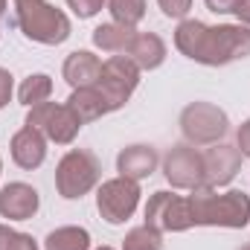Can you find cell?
Wrapping results in <instances>:
<instances>
[{"label":"cell","mask_w":250,"mask_h":250,"mask_svg":"<svg viewBox=\"0 0 250 250\" xmlns=\"http://www.w3.org/2000/svg\"><path fill=\"white\" fill-rule=\"evenodd\" d=\"M160 3V9H163V15L166 18H187L189 9H192V0H157Z\"/></svg>","instance_id":"obj_24"},{"label":"cell","mask_w":250,"mask_h":250,"mask_svg":"<svg viewBox=\"0 0 250 250\" xmlns=\"http://www.w3.org/2000/svg\"><path fill=\"white\" fill-rule=\"evenodd\" d=\"M163 175L175 189L204 187V154L192 146H175L163 160Z\"/></svg>","instance_id":"obj_10"},{"label":"cell","mask_w":250,"mask_h":250,"mask_svg":"<svg viewBox=\"0 0 250 250\" xmlns=\"http://www.w3.org/2000/svg\"><path fill=\"white\" fill-rule=\"evenodd\" d=\"M239 169H242V151L236 146L215 143L212 148L204 151V187H227L239 175Z\"/></svg>","instance_id":"obj_11"},{"label":"cell","mask_w":250,"mask_h":250,"mask_svg":"<svg viewBox=\"0 0 250 250\" xmlns=\"http://www.w3.org/2000/svg\"><path fill=\"white\" fill-rule=\"evenodd\" d=\"M53 96V79L47 73H35L29 79H23V84L18 87V99L32 108V105H41V102H50Z\"/></svg>","instance_id":"obj_20"},{"label":"cell","mask_w":250,"mask_h":250,"mask_svg":"<svg viewBox=\"0 0 250 250\" xmlns=\"http://www.w3.org/2000/svg\"><path fill=\"white\" fill-rule=\"evenodd\" d=\"M62 76L73 90H79V87H93V84L99 82V76H102V62H99V56H93V53H87V50H76V53H70V56L64 59Z\"/></svg>","instance_id":"obj_15"},{"label":"cell","mask_w":250,"mask_h":250,"mask_svg":"<svg viewBox=\"0 0 250 250\" xmlns=\"http://www.w3.org/2000/svg\"><path fill=\"white\" fill-rule=\"evenodd\" d=\"M146 224L154 227L157 233H184L189 227H195L189 195H175L166 189L154 192L146 204Z\"/></svg>","instance_id":"obj_6"},{"label":"cell","mask_w":250,"mask_h":250,"mask_svg":"<svg viewBox=\"0 0 250 250\" xmlns=\"http://www.w3.org/2000/svg\"><path fill=\"white\" fill-rule=\"evenodd\" d=\"M230 128L227 114L212 102H192L181 111V131L192 146H215Z\"/></svg>","instance_id":"obj_5"},{"label":"cell","mask_w":250,"mask_h":250,"mask_svg":"<svg viewBox=\"0 0 250 250\" xmlns=\"http://www.w3.org/2000/svg\"><path fill=\"white\" fill-rule=\"evenodd\" d=\"M125 56L137 64L140 70H157L160 64L166 62V44L154 32H137Z\"/></svg>","instance_id":"obj_16"},{"label":"cell","mask_w":250,"mask_h":250,"mask_svg":"<svg viewBox=\"0 0 250 250\" xmlns=\"http://www.w3.org/2000/svg\"><path fill=\"white\" fill-rule=\"evenodd\" d=\"M67 6H70L79 18H93L96 12H102L105 0H67Z\"/></svg>","instance_id":"obj_25"},{"label":"cell","mask_w":250,"mask_h":250,"mask_svg":"<svg viewBox=\"0 0 250 250\" xmlns=\"http://www.w3.org/2000/svg\"><path fill=\"white\" fill-rule=\"evenodd\" d=\"M96 250H114V248H96Z\"/></svg>","instance_id":"obj_32"},{"label":"cell","mask_w":250,"mask_h":250,"mask_svg":"<svg viewBox=\"0 0 250 250\" xmlns=\"http://www.w3.org/2000/svg\"><path fill=\"white\" fill-rule=\"evenodd\" d=\"M157 163H160V157H157V151L151 148V146H128L120 151V157H117V172H120V178H128V181H146V178H151L154 175V169H157Z\"/></svg>","instance_id":"obj_14"},{"label":"cell","mask_w":250,"mask_h":250,"mask_svg":"<svg viewBox=\"0 0 250 250\" xmlns=\"http://www.w3.org/2000/svg\"><path fill=\"white\" fill-rule=\"evenodd\" d=\"M15 23L29 41L44 44V47H56L70 38V18L47 0L15 3Z\"/></svg>","instance_id":"obj_3"},{"label":"cell","mask_w":250,"mask_h":250,"mask_svg":"<svg viewBox=\"0 0 250 250\" xmlns=\"http://www.w3.org/2000/svg\"><path fill=\"white\" fill-rule=\"evenodd\" d=\"M123 250H163V233H157L154 227L143 224L134 227L123 242Z\"/></svg>","instance_id":"obj_22"},{"label":"cell","mask_w":250,"mask_h":250,"mask_svg":"<svg viewBox=\"0 0 250 250\" xmlns=\"http://www.w3.org/2000/svg\"><path fill=\"white\" fill-rule=\"evenodd\" d=\"M3 15H6V0H0V21H3Z\"/></svg>","instance_id":"obj_30"},{"label":"cell","mask_w":250,"mask_h":250,"mask_svg":"<svg viewBox=\"0 0 250 250\" xmlns=\"http://www.w3.org/2000/svg\"><path fill=\"white\" fill-rule=\"evenodd\" d=\"M233 15L239 18V23H242V26H248V29H250V0H242V6H239Z\"/></svg>","instance_id":"obj_29"},{"label":"cell","mask_w":250,"mask_h":250,"mask_svg":"<svg viewBox=\"0 0 250 250\" xmlns=\"http://www.w3.org/2000/svg\"><path fill=\"white\" fill-rule=\"evenodd\" d=\"M38 207H41V198L29 184L15 181L0 189V215L9 221H26L38 212Z\"/></svg>","instance_id":"obj_12"},{"label":"cell","mask_w":250,"mask_h":250,"mask_svg":"<svg viewBox=\"0 0 250 250\" xmlns=\"http://www.w3.org/2000/svg\"><path fill=\"white\" fill-rule=\"evenodd\" d=\"M108 12L114 15L117 23L123 26H137L146 15V0H105Z\"/></svg>","instance_id":"obj_21"},{"label":"cell","mask_w":250,"mask_h":250,"mask_svg":"<svg viewBox=\"0 0 250 250\" xmlns=\"http://www.w3.org/2000/svg\"><path fill=\"white\" fill-rule=\"evenodd\" d=\"M67 108L79 117V123H96L99 117H105V114H111L108 111V102H105V96L96 90V87H79V90H73L70 93V99H67Z\"/></svg>","instance_id":"obj_17"},{"label":"cell","mask_w":250,"mask_h":250,"mask_svg":"<svg viewBox=\"0 0 250 250\" xmlns=\"http://www.w3.org/2000/svg\"><path fill=\"white\" fill-rule=\"evenodd\" d=\"M12 160L21 166V169H26V172H32V169H38L41 163H44V157H47V137L38 131V128H32V125H23L15 137H12Z\"/></svg>","instance_id":"obj_13"},{"label":"cell","mask_w":250,"mask_h":250,"mask_svg":"<svg viewBox=\"0 0 250 250\" xmlns=\"http://www.w3.org/2000/svg\"><path fill=\"white\" fill-rule=\"evenodd\" d=\"M102 178V166H99V157L87 148H70L59 160V169H56V189L59 195L67 201H76V198H84L90 189L99 184Z\"/></svg>","instance_id":"obj_4"},{"label":"cell","mask_w":250,"mask_h":250,"mask_svg":"<svg viewBox=\"0 0 250 250\" xmlns=\"http://www.w3.org/2000/svg\"><path fill=\"white\" fill-rule=\"evenodd\" d=\"M12 90H15L12 73L0 67V108H6V105H9V99H12Z\"/></svg>","instance_id":"obj_26"},{"label":"cell","mask_w":250,"mask_h":250,"mask_svg":"<svg viewBox=\"0 0 250 250\" xmlns=\"http://www.w3.org/2000/svg\"><path fill=\"white\" fill-rule=\"evenodd\" d=\"M175 47L198 64H230L250 56V29L242 23L207 26L201 21H181L175 29Z\"/></svg>","instance_id":"obj_1"},{"label":"cell","mask_w":250,"mask_h":250,"mask_svg":"<svg viewBox=\"0 0 250 250\" xmlns=\"http://www.w3.org/2000/svg\"><path fill=\"white\" fill-rule=\"evenodd\" d=\"M44 250H90V233L84 227H59L44 239Z\"/></svg>","instance_id":"obj_19"},{"label":"cell","mask_w":250,"mask_h":250,"mask_svg":"<svg viewBox=\"0 0 250 250\" xmlns=\"http://www.w3.org/2000/svg\"><path fill=\"white\" fill-rule=\"evenodd\" d=\"M239 250H250V245H242V248H239Z\"/></svg>","instance_id":"obj_31"},{"label":"cell","mask_w":250,"mask_h":250,"mask_svg":"<svg viewBox=\"0 0 250 250\" xmlns=\"http://www.w3.org/2000/svg\"><path fill=\"white\" fill-rule=\"evenodd\" d=\"M192 207V221L195 227H230L242 230L250 224V195L230 189V192H215L209 187H198L189 195Z\"/></svg>","instance_id":"obj_2"},{"label":"cell","mask_w":250,"mask_h":250,"mask_svg":"<svg viewBox=\"0 0 250 250\" xmlns=\"http://www.w3.org/2000/svg\"><path fill=\"white\" fill-rule=\"evenodd\" d=\"M134 35H137L134 26H123V23L111 21V23H102V26L93 29V44H96L102 53L125 56L128 47H131V41H134Z\"/></svg>","instance_id":"obj_18"},{"label":"cell","mask_w":250,"mask_h":250,"mask_svg":"<svg viewBox=\"0 0 250 250\" xmlns=\"http://www.w3.org/2000/svg\"><path fill=\"white\" fill-rule=\"evenodd\" d=\"M242 6V0H207V9L215 15H230Z\"/></svg>","instance_id":"obj_27"},{"label":"cell","mask_w":250,"mask_h":250,"mask_svg":"<svg viewBox=\"0 0 250 250\" xmlns=\"http://www.w3.org/2000/svg\"><path fill=\"white\" fill-rule=\"evenodd\" d=\"M26 125L38 128L47 140L59 143V146H70L79 134V117L67 108V105H56V102H41V105H32L29 114H26Z\"/></svg>","instance_id":"obj_8"},{"label":"cell","mask_w":250,"mask_h":250,"mask_svg":"<svg viewBox=\"0 0 250 250\" xmlns=\"http://www.w3.org/2000/svg\"><path fill=\"white\" fill-rule=\"evenodd\" d=\"M0 250H38L35 239L26 233H18L6 224H0Z\"/></svg>","instance_id":"obj_23"},{"label":"cell","mask_w":250,"mask_h":250,"mask_svg":"<svg viewBox=\"0 0 250 250\" xmlns=\"http://www.w3.org/2000/svg\"><path fill=\"white\" fill-rule=\"evenodd\" d=\"M15 3H23V0H15Z\"/></svg>","instance_id":"obj_33"},{"label":"cell","mask_w":250,"mask_h":250,"mask_svg":"<svg viewBox=\"0 0 250 250\" xmlns=\"http://www.w3.org/2000/svg\"><path fill=\"white\" fill-rule=\"evenodd\" d=\"M137 204H140V187L137 181L128 178L105 181L96 192V209L108 224H125L137 212Z\"/></svg>","instance_id":"obj_9"},{"label":"cell","mask_w":250,"mask_h":250,"mask_svg":"<svg viewBox=\"0 0 250 250\" xmlns=\"http://www.w3.org/2000/svg\"><path fill=\"white\" fill-rule=\"evenodd\" d=\"M236 140H239V151H242V157H250V120L239 125V134H236Z\"/></svg>","instance_id":"obj_28"},{"label":"cell","mask_w":250,"mask_h":250,"mask_svg":"<svg viewBox=\"0 0 250 250\" xmlns=\"http://www.w3.org/2000/svg\"><path fill=\"white\" fill-rule=\"evenodd\" d=\"M137 84H140V67L128 56H111L102 64V76L93 87L105 96L108 111H120L131 99V93L137 90Z\"/></svg>","instance_id":"obj_7"}]
</instances>
